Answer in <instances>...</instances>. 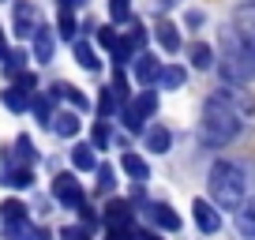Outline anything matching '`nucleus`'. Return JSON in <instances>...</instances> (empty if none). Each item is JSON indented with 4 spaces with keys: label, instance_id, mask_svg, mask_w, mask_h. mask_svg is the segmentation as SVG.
<instances>
[{
    "label": "nucleus",
    "instance_id": "obj_1",
    "mask_svg": "<svg viewBox=\"0 0 255 240\" xmlns=\"http://www.w3.org/2000/svg\"><path fill=\"white\" fill-rule=\"evenodd\" d=\"M244 113H248V98L240 90H214L203 105V124H199L203 143L229 146L244 131Z\"/></svg>",
    "mask_w": 255,
    "mask_h": 240
},
{
    "label": "nucleus",
    "instance_id": "obj_12",
    "mask_svg": "<svg viewBox=\"0 0 255 240\" xmlns=\"http://www.w3.org/2000/svg\"><path fill=\"white\" fill-rule=\"evenodd\" d=\"M184 79H188V72H184V68H176V64H169V68H161L158 87H161V90H176V87H184Z\"/></svg>",
    "mask_w": 255,
    "mask_h": 240
},
{
    "label": "nucleus",
    "instance_id": "obj_14",
    "mask_svg": "<svg viewBox=\"0 0 255 240\" xmlns=\"http://www.w3.org/2000/svg\"><path fill=\"white\" fill-rule=\"evenodd\" d=\"M158 41H161L165 53H176V49H180V30H176L173 23H158Z\"/></svg>",
    "mask_w": 255,
    "mask_h": 240
},
{
    "label": "nucleus",
    "instance_id": "obj_9",
    "mask_svg": "<svg viewBox=\"0 0 255 240\" xmlns=\"http://www.w3.org/2000/svg\"><path fill=\"white\" fill-rule=\"evenodd\" d=\"M135 75H139V83H158V79H161V64H158V56L143 53V56H139V64H135Z\"/></svg>",
    "mask_w": 255,
    "mask_h": 240
},
{
    "label": "nucleus",
    "instance_id": "obj_7",
    "mask_svg": "<svg viewBox=\"0 0 255 240\" xmlns=\"http://www.w3.org/2000/svg\"><path fill=\"white\" fill-rule=\"evenodd\" d=\"M237 233L244 240H255V195H248L237 210Z\"/></svg>",
    "mask_w": 255,
    "mask_h": 240
},
{
    "label": "nucleus",
    "instance_id": "obj_21",
    "mask_svg": "<svg viewBox=\"0 0 255 240\" xmlns=\"http://www.w3.org/2000/svg\"><path fill=\"white\" fill-rule=\"evenodd\" d=\"M109 240H128V233H124V229H113V233H109Z\"/></svg>",
    "mask_w": 255,
    "mask_h": 240
},
{
    "label": "nucleus",
    "instance_id": "obj_8",
    "mask_svg": "<svg viewBox=\"0 0 255 240\" xmlns=\"http://www.w3.org/2000/svg\"><path fill=\"white\" fill-rule=\"evenodd\" d=\"M169 146H173V131H169L165 124H154V128H146V150L169 154Z\"/></svg>",
    "mask_w": 255,
    "mask_h": 240
},
{
    "label": "nucleus",
    "instance_id": "obj_11",
    "mask_svg": "<svg viewBox=\"0 0 255 240\" xmlns=\"http://www.w3.org/2000/svg\"><path fill=\"white\" fill-rule=\"evenodd\" d=\"M105 222H109L113 229H128V225H131V210H128V203H109Z\"/></svg>",
    "mask_w": 255,
    "mask_h": 240
},
{
    "label": "nucleus",
    "instance_id": "obj_10",
    "mask_svg": "<svg viewBox=\"0 0 255 240\" xmlns=\"http://www.w3.org/2000/svg\"><path fill=\"white\" fill-rule=\"evenodd\" d=\"M120 165H124V173L131 176V180H146V176H150V165H146L139 154H124V158H120Z\"/></svg>",
    "mask_w": 255,
    "mask_h": 240
},
{
    "label": "nucleus",
    "instance_id": "obj_19",
    "mask_svg": "<svg viewBox=\"0 0 255 240\" xmlns=\"http://www.w3.org/2000/svg\"><path fill=\"white\" fill-rule=\"evenodd\" d=\"M139 240H165V237H161L158 229H143V233H139Z\"/></svg>",
    "mask_w": 255,
    "mask_h": 240
},
{
    "label": "nucleus",
    "instance_id": "obj_3",
    "mask_svg": "<svg viewBox=\"0 0 255 240\" xmlns=\"http://www.w3.org/2000/svg\"><path fill=\"white\" fill-rule=\"evenodd\" d=\"M222 75L229 83H248L255 75V56L244 49V41L225 34V56H222Z\"/></svg>",
    "mask_w": 255,
    "mask_h": 240
},
{
    "label": "nucleus",
    "instance_id": "obj_18",
    "mask_svg": "<svg viewBox=\"0 0 255 240\" xmlns=\"http://www.w3.org/2000/svg\"><path fill=\"white\" fill-rule=\"evenodd\" d=\"M75 161H79L83 169H90V165H94V158H90V150H87V146H83V150H75Z\"/></svg>",
    "mask_w": 255,
    "mask_h": 240
},
{
    "label": "nucleus",
    "instance_id": "obj_22",
    "mask_svg": "<svg viewBox=\"0 0 255 240\" xmlns=\"http://www.w3.org/2000/svg\"><path fill=\"white\" fill-rule=\"evenodd\" d=\"M161 4H176V0H161Z\"/></svg>",
    "mask_w": 255,
    "mask_h": 240
},
{
    "label": "nucleus",
    "instance_id": "obj_6",
    "mask_svg": "<svg viewBox=\"0 0 255 240\" xmlns=\"http://www.w3.org/2000/svg\"><path fill=\"white\" fill-rule=\"evenodd\" d=\"M237 38L244 41V49L255 56V4H244L237 11Z\"/></svg>",
    "mask_w": 255,
    "mask_h": 240
},
{
    "label": "nucleus",
    "instance_id": "obj_13",
    "mask_svg": "<svg viewBox=\"0 0 255 240\" xmlns=\"http://www.w3.org/2000/svg\"><path fill=\"white\" fill-rule=\"evenodd\" d=\"M188 56H191V68H210L214 64V49H210L207 41H195V45L188 49Z\"/></svg>",
    "mask_w": 255,
    "mask_h": 240
},
{
    "label": "nucleus",
    "instance_id": "obj_17",
    "mask_svg": "<svg viewBox=\"0 0 255 240\" xmlns=\"http://www.w3.org/2000/svg\"><path fill=\"white\" fill-rule=\"evenodd\" d=\"M109 8H113V15H117V19H124L128 15V0H109Z\"/></svg>",
    "mask_w": 255,
    "mask_h": 240
},
{
    "label": "nucleus",
    "instance_id": "obj_15",
    "mask_svg": "<svg viewBox=\"0 0 255 240\" xmlns=\"http://www.w3.org/2000/svg\"><path fill=\"white\" fill-rule=\"evenodd\" d=\"M60 195H64L68 203H75V199H79V188L72 184V176H60Z\"/></svg>",
    "mask_w": 255,
    "mask_h": 240
},
{
    "label": "nucleus",
    "instance_id": "obj_4",
    "mask_svg": "<svg viewBox=\"0 0 255 240\" xmlns=\"http://www.w3.org/2000/svg\"><path fill=\"white\" fill-rule=\"evenodd\" d=\"M191 218H195L199 233H218V229H222V210H218L214 203H207V199L191 203Z\"/></svg>",
    "mask_w": 255,
    "mask_h": 240
},
{
    "label": "nucleus",
    "instance_id": "obj_16",
    "mask_svg": "<svg viewBox=\"0 0 255 240\" xmlns=\"http://www.w3.org/2000/svg\"><path fill=\"white\" fill-rule=\"evenodd\" d=\"M135 105H139V113H143V117H146V113H154V109H158V98H154V94H150V90H146V94H143V98H139V102H135Z\"/></svg>",
    "mask_w": 255,
    "mask_h": 240
},
{
    "label": "nucleus",
    "instance_id": "obj_2",
    "mask_svg": "<svg viewBox=\"0 0 255 240\" xmlns=\"http://www.w3.org/2000/svg\"><path fill=\"white\" fill-rule=\"evenodd\" d=\"M210 195L222 210H233L237 214L240 203L248 199V169L237 165V161L222 158L210 165Z\"/></svg>",
    "mask_w": 255,
    "mask_h": 240
},
{
    "label": "nucleus",
    "instance_id": "obj_5",
    "mask_svg": "<svg viewBox=\"0 0 255 240\" xmlns=\"http://www.w3.org/2000/svg\"><path fill=\"white\" fill-rule=\"evenodd\" d=\"M146 218H150L161 233H180V214H176L169 203H146Z\"/></svg>",
    "mask_w": 255,
    "mask_h": 240
},
{
    "label": "nucleus",
    "instance_id": "obj_20",
    "mask_svg": "<svg viewBox=\"0 0 255 240\" xmlns=\"http://www.w3.org/2000/svg\"><path fill=\"white\" fill-rule=\"evenodd\" d=\"M203 23V11H188V26H199Z\"/></svg>",
    "mask_w": 255,
    "mask_h": 240
}]
</instances>
